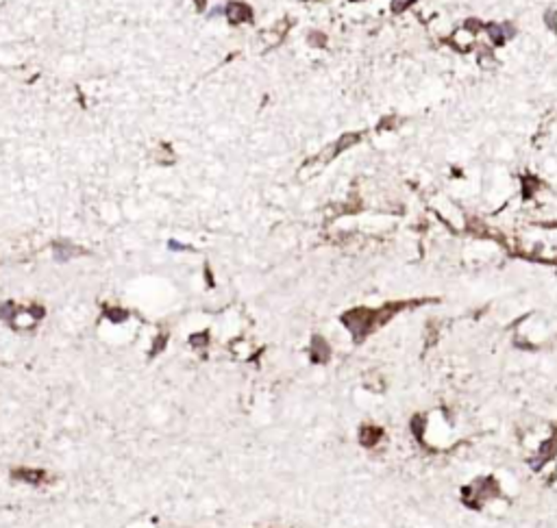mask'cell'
Segmentation results:
<instances>
[{
    "label": "cell",
    "mask_w": 557,
    "mask_h": 528,
    "mask_svg": "<svg viewBox=\"0 0 557 528\" xmlns=\"http://www.w3.org/2000/svg\"><path fill=\"white\" fill-rule=\"evenodd\" d=\"M11 478L18 480V483H26V485H33V487H39V485H46L50 483V474L46 470H35V467H13L11 470Z\"/></svg>",
    "instance_id": "obj_1"
},
{
    "label": "cell",
    "mask_w": 557,
    "mask_h": 528,
    "mask_svg": "<svg viewBox=\"0 0 557 528\" xmlns=\"http://www.w3.org/2000/svg\"><path fill=\"white\" fill-rule=\"evenodd\" d=\"M52 254H55L57 261H70L78 254H85V250L74 246V243H70V241H55L52 243Z\"/></svg>",
    "instance_id": "obj_2"
},
{
    "label": "cell",
    "mask_w": 557,
    "mask_h": 528,
    "mask_svg": "<svg viewBox=\"0 0 557 528\" xmlns=\"http://www.w3.org/2000/svg\"><path fill=\"white\" fill-rule=\"evenodd\" d=\"M18 315H20V307H18L13 300L3 302V305H0V320H5V322H9V324H13V320H16Z\"/></svg>",
    "instance_id": "obj_3"
},
{
    "label": "cell",
    "mask_w": 557,
    "mask_h": 528,
    "mask_svg": "<svg viewBox=\"0 0 557 528\" xmlns=\"http://www.w3.org/2000/svg\"><path fill=\"white\" fill-rule=\"evenodd\" d=\"M104 318L109 322H114V324H122V322L129 320V311L122 307H107L104 309Z\"/></svg>",
    "instance_id": "obj_4"
},
{
    "label": "cell",
    "mask_w": 557,
    "mask_h": 528,
    "mask_svg": "<svg viewBox=\"0 0 557 528\" xmlns=\"http://www.w3.org/2000/svg\"><path fill=\"white\" fill-rule=\"evenodd\" d=\"M166 346H168V335H166V333L157 335V337L153 339V346H150V350H148V356L153 359V356L161 354L163 350H166Z\"/></svg>",
    "instance_id": "obj_5"
},
{
    "label": "cell",
    "mask_w": 557,
    "mask_h": 528,
    "mask_svg": "<svg viewBox=\"0 0 557 528\" xmlns=\"http://www.w3.org/2000/svg\"><path fill=\"white\" fill-rule=\"evenodd\" d=\"M227 13H229V16H231V20H233V22H240V20H244V18L248 16V9H246L244 5H238V3H233V5H229Z\"/></svg>",
    "instance_id": "obj_6"
},
{
    "label": "cell",
    "mask_w": 557,
    "mask_h": 528,
    "mask_svg": "<svg viewBox=\"0 0 557 528\" xmlns=\"http://www.w3.org/2000/svg\"><path fill=\"white\" fill-rule=\"evenodd\" d=\"M189 346H192V348H205V346H209V333L202 331V333L189 335Z\"/></svg>",
    "instance_id": "obj_7"
},
{
    "label": "cell",
    "mask_w": 557,
    "mask_h": 528,
    "mask_svg": "<svg viewBox=\"0 0 557 528\" xmlns=\"http://www.w3.org/2000/svg\"><path fill=\"white\" fill-rule=\"evenodd\" d=\"M29 315L37 322V320H42L44 315H46V309H44L42 305H31V307H29Z\"/></svg>",
    "instance_id": "obj_8"
},
{
    "label": "cell",
    "mask_w": 557,
    "mask_h": 528,
    "mask_svg": "<svg viewBox=\"0 0 557 528\" xmlns=\"http://www.w3.org/2000/svg\"><path fill=\"white\" fill-rule=\"evenodd\" d=\"M168 248H170V250H189L187 246H183V243H179V241H170Z\"/></svg>",
    "instance_id": "obj_9"
},
{
    "label": "cell",
    "mask_w": 557,
    "mask_h": 528,
    "mask_svg": "<svg viewBox=\"0 0 557 528\" xmlns=\"http://www.w3.org/2000/svg\"><path fill=\"white\" fill-rule=\"evenodd\" d=\"M196 5H198L200 9H202V5H205V0H196Z\"/></svg>",
    "instance_id": "obj_10"
}]
</instances>
